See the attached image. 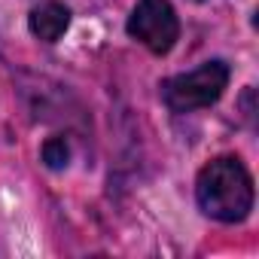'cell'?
I'll use <instances>...</instances> for the list:
<instances>
[{"label":"cell","mask_w":259,"mask_h":259,"mask_svg":"<svg viewBox=\"0 0 259 259\" xmlns=\"http://www.w3.org/2000/svg\"><path fill=\"white\" fill-rule=\"evenodd\" d=\"M28 28L37 40L43 43H55L67 34L70 28V10L64 4H58V0H49V4H40L31 10L28 16Z\"/></svg>","instance_id":"cell-4"},{"label":"cell","mask_w":259,"mask_h":259,"mask_svg":"<svg viewBox=\"0 0 259 259\" xmlns=\"http://www.w3.org/2000/svg\"><path fill=\"white\" fill-rule=\"evenodd\" d=\"M229 85V64L213 58L189 73H177L162 82V101L171 113H192L223 98Z\"/></svg>","instance_id":"cell-2"},{"label":"cell","mask_w":259,"mask_h":259,"mask_svg":"<svg viewBox=\"0 0 259 259\" xmlns=\"http://www.w3.org/2000/svg\"><path fill=\"white\" fill-rule=\"evenodd\" d=\"M40 156H43V165L49 171H64L70 165V144H67V138H49L43 144Z\"/></svg>","instance_id":"cell-5"},{"label":"cell","mask_w":259,"mask_h":259,"mask_svg":"<svg viewBox=\"0 0 259 259\" xmlns=\"http://www.w3.org/2000/svg\"><path fill=\"white\" fill-rule=\"evenodd\" d=\"M125 28L153 55H168L180 37V22L168 0H138Z\"/></svg>","instance_id":"cell-3"},{"label":"cell","mask_w":259,"mask_h":259,"mask_svg":"<svg viewBox=\"0 0 259 259\" xmlns=\"http://www.w3.org/2000/svg\"><path fill=\"white\" fill-rule=\"evenodd\" d=\"M198 207L217 223H241L253 210V177L235 156H220L198 171Z\"/></svg>","instance_id":"cell-1"}]
</instances>
